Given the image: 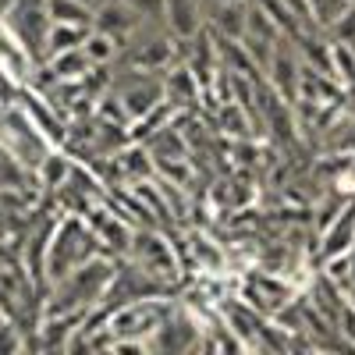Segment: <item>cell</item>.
Returning a JSON list of instances; mask_svg holds the SVG:
<instances>
[{
    "mask_svg": "<svg viewBox=\"0 0 355 355\" xmlns=\"http://www.w3.org/2000/svg\"><path fill=\"white\" fill-rule=\"evenodd\" d=\"M43 64H46V71H50L57 82H82L89 71H93V64H89V57H85L82 46L64 50V53H53V57H46Z\"/></svg>",
    "mask_w": 355,
    "mask_h": 355,
    "instance_id": "obj_10",
    "label": "cell"
},
{
    "mask_svg": "<svg viewBox=\"0 0 355 355\" xmlns=\"http://www.w3.org/2000/svg\"><path fill=\"white\" fill-rule=\"evenodd\" d=\"M331 82L327 78H320V75H313V89H327ZM309 103H341V100H323V96H313Z\"/></svg>",
    "mask_w": 355,
    "mask_h": 355,
    "instance_id": "obj_15",
    "label": "cell"
},
{
    "mask_svg": "<svg viewBox=\"0 0 355 355\" xmlns=\"http://www.w3.org/2000/svg\"><path fill=\"white\" fill-rule=\"evenodd\" d=\"M263 71H270V82H274V93L284 100V103H299V78H302V61L291 46V36L277 40L274 50H270V61H266Z\"/></svg>",
    "mask_w": 355,
    "mask_h": 355,
    "instance_id": "obj_5",
    "label": "cell"
},
{
    "mask_svg": "<svg viewBox=\"0 0 355 355\" xmlns=\"http://www.w3.org/2000/svg\"><path fill=\"white\" fill-rule=\"evenodd\" d=\"M355 245V202H348L345 210L323 227V245H320V256H338V252H348Z\"/></svg>",
    "mask_w": 355,
    "mask_h": 355,
    "instance_id": "obj_7",
    "label": "cell"
},
{
    "mask_svg": "<svg viewBox=\"0 0 355 355\" xmlns=\"http://www.w3.org/2000/svg\"><path fill=\"white\" fill-rule=\"evenodd\" d=\"M164 15L178 40H192L202 28V0H164Z\"/></svg>",
    "mask_w": 355,
    "mask_h": 355,
    "instance_id": "obj_8",
    "label": "cell"
},
{
    "mask_svg": "<svg viewBox=\"0 0 355 355\" xmlns=\"http://www.w3.org/2000/svg\"><path fill=\"white\" fill-rule=\"evenodd\" d=\"M78 4H85V8H89V11H96V8H100V4H103V0H78Z\"/></svg>",
    "mask_w": 355,
    "mask_h": 355,
    "instance_id": "obj_16",
    "label": "cell"
},
{
    "mask_svg": "<svg viewBox=\"0 0 355 355\" xmlns=\"http://www.w3.org/2000/svg\"><path fill=\"white\" fill-rule=\"evenodd\" d=\"M85 36H89L85 25H61V21H53V25H50V36H46V57L82 46Z\"/></svg>",
    "mask_w": 355,
    "mask_h": 355,
    "instance_id": "obj_12",
    "label": "cell"
},
{
    "mask_svg": "<svg viewBox=\"0 0 355 355\" xmlns=\"http://www.w3.org/2000/svg\"><path fill=\"white\" fill-rule=\"evenodd\" d=\"M117 270V256L96 252L93 259L78 263L61 281L46 284L43 291V316H64V313H89L103 306L107 288Z\"/></svg>",
    "mask_w": 355,
    "mask_h": 355,
    "instance_id": "obj_1",
    "label": "cell"
},
{
    "mask_svg": "<svg viewBox=\"0 0 355 355\" xmlns=\"http://www.w3.org/2000/svg\"><path fill=\"white\" fill-rule=\"evenodd\" d=\"M331 75L341 85H355V46L352 43H331Z\"/></svg>",
    "mask_w": 355,
    "mask_h": 355,
    "instance_id": "obj_14",
    "label": "cell"
},
{
    "mask_svg": "<svg viewBox=\"0 0 355 355\" xmlns=\"http://www.w3.org/2000/svg\"><path fill=\"white\" fill-rule=\"evenodd\" d=\"M8 25L11 40L25 50V57L33 64L46 61V36H50V11H46V0H11L8 11L0 15Z\"/></svg>",
    "mask_w": 355,
    "mask_h": 355,
    "instance_id": "obj_4",
    "label": "cell"
},
{
    "mask_svg": "<svg viewBox=\"0 0 355 355\" xmlns=\"http://www.w3.org/2000/svg\"><path fill=\"white\" fill-rule=\"evenodd\" d=\"M46 11H50V21L93 28V11H89L85 4H78V0H46Z\"/></svg>",
    "mask_w": 355,
    "mask_h": 355,
    "instance_id": "obj_13",
    "label": "cell"
},
{
    "mask_svg": "<svg viewBox=\"0 0 355 355\" xmlns=\"http://www.w3.org/2000/svg\"><path fill=\"white\" fill-rule=\"evenodd\" d=\"M139 25H142V18L135 15L132 4H125V0H103V4L93 11V28L114 36L117 43H125Z\"/></svg>",
    "mask_w": 355,
    "mask_h": 355,
    "instance_id": "obj_6",
    "label": "cell"
},
{
    "mask_svg": "<svg viewBox=\"0 0 355 355\" xmlns=\"http://www.w3.org/2000/svg\"><path fill=\"white\" fill-rule=\"evenodd\" d=\"M82 50H85V57H89V64H93V68H107L110 61H117L121 43H117L114 36H107V33H100V28H89Z\"/></svg>",
    "mask_w": 355,
    "mask_h": 355,
    "instance_id": "obj_11",
    "label": "cell"
},
{
    "mask_svg": "<svg viewBox=\"0 0 355 355\" xmlns=\"http://www.w3.org/2000/svg\"><path fill=\"white\" fill-rule=\"evenodd\" d=\"M0 146L18 157L28 171H36L40 160L53 150V142L36 128V121L28 117V110L15 100V103H0Z\"/></svg>",
    "mask_w": 355,
    "mask_h": 355,
    "instance_id": "obj_3",
    "label": "cell"
},
{
    "mask_svg": "<svg viewBox=\"0 0 355 355\" xmlns=\"http://www.w3.org/2000/svg\"><path fill=\"white\" fill-rule=\"evenodd\" d=\"M100 249L93 227L85 224L82 214H61L53 224V234H50V249H46V284L61 281L68 270H75L78 263L93 259Z\"/></svg>",
    "mask_w": 355,
    "mask_h": 355,
    "instance_id": "obj_2",
    "label": "cell"
},
{
    "mask_svg": "<svg viewBox=\"0 0 355 355\" xmlns=\"http://www.w3.org/2000/svg\"><path fill=\"white\" fill-rule=\"evenodd\" d=\"M71 167H75V157L64 150V146H53V150L40 160V167L33 171L36 174V185L43 189V196H50L53 189H61L64 178L71 174Z\"/></svg>",
    "mask_w": 355,
    "mask_h": 355,
    "instance_id": "obj_9",
    "label": "cell"
}]
</instances>
